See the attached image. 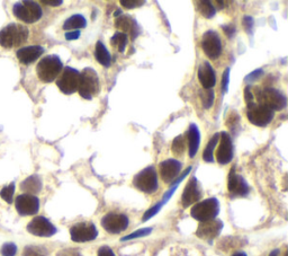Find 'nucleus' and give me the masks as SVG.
I'll return each instance as SVG.
<instances>
[{
    "label": "nucleus",
    "mask_w": 288,
    "mask_h": 256,
    "mask_svg": "<svg viewBox=\"0 0 288 256\" xmlns=\"http://www.w3.org/2000/svg\"><path fill=\"white\" fill-rule=\"evenodd\" d=\"M30 30L23 24L10 23L0 31V46L10 50L20 46L27 41Z\"/></svg>",
    "instance_id": "nucleus-1"
},
{
    "label": "nucleus",
    "mask_w": 288,
    "mask_h": 256,
    "mask_svg": "<svg viewBox=\"0 0 288 256\" xmlns=\"http://www.w3.org/2000/svg\"><path fill=\"white\" fill-rule=\"evenodd\" d=\"M63 70V64L57 54H50L39 60L36 65V74L42 83L50 84L58 79Z\"/></svg>",
    "instance_id": "nucleus-2"
},
{
    "label": "nucleus",
    "mask_w": 288,
    "mask_h": 256,
    "mask_svg": "<svg viewBox=\"0 0 288 256\" xmlns=\"http://www.w3.org/2000/svg\"><path fill=\"white\" fill-rule=\"evenodd\" d=\"M253 96H256L258 104L267 106L271 111H282L286 107L287 98L282 91L275 88H254Z\"/></svg>",
    "instance_id": "nucleus-3"
},
{
    "label": "nucleus",
    "mask_w": 288,
    "mask_h": 256,
    "mask_svg": "<svg viewBox=\"0 0 288 256\" xmlns=\"http://www.w3.org/2000/svg\"><path fill=\"white\" fill-rule=\"evenodd\" d=\"M100 84L99 77L97 72L93 68H85L80 74L79 79V87L78 91L79 95L87 101L93 100L94 96L99 93Z\"/></svg>",
    "instance_id": "nucleus-4"
},
{
    "label": "nucleus",
    "mask_w": 288,
    "mask_h": 256,
    "mask_svg": "<svg viewBox=\"0 0 288 256\" xmlns=\"http://www.w3.org/2000/svg\"><path fill=\"white\" fill-rule=\"evenodd\" d=\"M13 14L17 20L26 24H33L39 21L43 16L41 6L35 1L24 0L18 1L13 6Z\"/></svg>",
    "instance_id": "nucleus-5"
},
{
    "label": "nucleus",
    "mask_w": 288,
    "mask_h": 256,
    "mask_svg": "<svg viewBox=\"0 0 288 256\" xmlns=\"http://www.w3.org/2000/svg\"><path fill=\"white\" fill-rule=\"evenodd\" d=\"M218 213H220V202L216 197H210L200 201L194 204L191 210L192 217L199 222L213 220Z\"/></svg>",
    "instance_id": "nucleus-6"
},
{
    "label": "nucleus",
    "mask_w": 288,
    "mask_h": 256,
    "mask_svg": "<svg viewBox=\"0 0 288 256\" xmlns=\"http://www.w3.org/2000/svg\"><path fill=\"white\" fill-rule=\"evenodd\" d=\"M133 185L138 191L147 193V194H153L158 191V174L155 168L149 166L137 173L133 178Z\"/></svg>",
    "instance_id": "nucleus-7"
},
{
    "label": "nucleus",
    "mask_w": 288,
    "mask_h": 256,
    "mask_svg": "<svg viewBox=\"0 0 288 256\" xmlns=\"http://www.w3.org/2000/svg\"><path fill=\"white\" fill-rule=\"evenodd\" d=\"M80 72L75 68L65 67L61 71V75L57 79V86L62 93L71 95L78 91Z\"/></svg>",
    "instance_id": "nucleus-8"
},
{
    "label": "nucleus",
    "mask_w": 288,
    "mask_h": 256,
    "mask_svg": "<svg viewBox=\"0 0 288 256\" xmlns=\"http://www.w3.org/2000/svg\"><path fill=\"white\" fill-rule=\"evenodd\" d=\"M247 116L248 120L250 121V123H252L257 127L265 128L273 120L275 114H273V111L268 108L267 106L253 103L248 106Z\"/></svg>",
    "instance_id": "nucleus-9"
},
{
    "label": "nucleus",
    "mask_w": 288,
    "mask_h": 256,
    "mask_svg": "<svg viewBox=\"0 0 288 256\" xmlns=\"http://www.w3.org/2000/svg\"><path fill=\"white\" fill-rule=\"evenodd\" d=\"M70 236L75 243H87L97 238L98 230L90 221L78 222L70 228Z\"/></svg>",
    "instance_id": "nucleus-10"
},
{
    "label": "nucleus",
    "mask_w": 288,
    "mask_h": 256,
    "mask_svg": "<svg viewBox=\"0 0 288 256\" xmlns=\"http://www.w3.org/2000/svg\"><path fill=\"white\" fill-rule=\"evenodd\" d=\"M129 218L124 213L109 212L101 219V226L109 234H121L129 227Z\"/></svg>",
    "instance_id": "nucleus-11"
},
{
    "label": "nucleus",
    "mask_w": 288,
    "mask_h": 256,
    "mask_svg": "<svg viewBox=\"0 0 288 256\" xmlns=\"http://www.w3.org/2000/svg\"><path fill=\"white\" fill-rule=\"evenodd\" d=\"M202 49L207 58L216 60L222 53V41L215 31H207L202 38Z\"/></svg>",
    "instance_id": "nucleus-12"
},
{
    "label": "nucleus",
    "mask_w": 288,
    "mask_h": 256,
    "mask_svg": "<svg viewBox=\"0 0 288 256\" xmlns=\"http://www.w3.org/2000/svg\"><path fill=\"white\" fill-rule=\"evenodd\" d=\"M27 232L38 237H51L57 234V227L42 215L35 217L27 225Z\"/></svg>",
    "instance_id": "nucleus-13"
},
{
    "label": "nucleus",
    "mask_w": 288,
    "mask_h": 256,
    "mask_svg": "<svg viewBox=\"0 0 288 256\" xmlns=\"http://www.w3.org/2000/svg\"><path fill=\"white\" fill-rule=\"evenodd\" d=\"M15 207L20 215H33L39 210V200L38 196L24 193L16 197Z\"/></svg>",
    "instance_id": "nucleus-14"
},
{
    "label": "nucleus",
    "mask_w": 288,
    "mask_h": 256,
    "mask_svg": "<svg viewBox=\"0 0 288 256\" xmlns=\"http://www.w3.org/2000/svg\"><path fill=\"white\" fill-rule=\"evenodd\" d=\"M220 145L216 150V160L220 165H228L233 159V142L232 138L228 132L220 133Z\"/></svg>",
    "instance_id": "nucleus-15"
},
{
    "label": "nucleus",
    "mask_w": 288,
    "mask_h": 256,
    "mask_svg": "<svg viewBox=\"0 0 288 256\" xmlns=\"http://www.w3.org/2000/svg\"><path fill=\"white\" fill-rule=\"evenodd\" d=\"M223 229V222L218 219L200 222L196 230V236L206 241H212L220 235Z\"/></svg>",
    "instance_id": "nucleus-16"
},
{
    "label": "nucleus",
    "mask_w": 288,
    "mask_h": 256,
    "mask_svg": "<svg viewBox=\"0 0 288 256\" xmlns=\"http://www.w3.org/2000/svg\"><path fill=\"white\" fill-rule=\"evenodd\" d=\"M182 168V164L177 159H166L159 164V173L162 181L171 184L178 178Z\"/></svg>",
    "instance_id": "nucleus-17"
},
{
    "label": "nucleus",
    "mask_w": 288,
    "mask_h": 256,
    "mask_svg": "<svg viewBox=\"0 0 288 256\" xmlns=\"http://www.w3.org/2000/svg\"><path fill=\"white\" fill-rule=\"evenodd\" d=\"M200 199H202V190H200L197 178L192 176L187 182L182 192L181 204L184 208H188L189 206L197 203Z\"/></svg>",
    "instance_id": "nucleus-18"
},
{
    "label": "nucleus",
    "mask_w": 288,
    "mask_h": 256,
    "mask_svg": "<svg viewBox=\"0 0 288 256\" xmlns=\"http://www.w3.org/2000/svg\"><path fill=\"white\" fill-rule=\"evenodd\" d=\"M228 189L229 192L234 196H246L250 191L248 183L241 175L235 173L234 167H232L231 171H230Z\"/></svg>",
    "instance_id": "nucleus-19"
},
{
    "label": "nucleus",
    "mask_w": 288,
    "mask_h": 256,
    "mask_svg": "<svg viewBox=\"0 0 288 256\" xmlns=\"http://www.w3.org/2000/svg\"><path fill=\"white\" fill-rule=\"evenodd\" d=\"M115 27L122 31L124 34H131V40L134 41L140 33V27L135 20L129 15H119L115 20Z\"/></svg>",
    "instance_id": "nucleus-20"
},
{
    "label": "nucleus",
    "mask_w": 288,
    "mask_h": 256,
    "mask_svg": "<svg viewBox=\"0 0 288 256\" xmlns=\"http://www.w3.org/2000/svg\"><path fill=\"white\" fill-rule=\"evenodd\" d=\"M44 47L41 45H30L20 47L16 52L17 59L23 64H31L35 62L39 57L44 53Z\"/></svg>",
    "instance_id": "nucleus-21"
},
{
    "label": "nucleus",
    "mask_w": 288,
    "mask_h": 256,
    "mask_svg": "<svg viewBox=\"0 0 288 256\" xmlns=\"http://www.w3.org/2000/svg\"><path fill=\"white\" fill-rule=\"evenodd\" d=\"M197 77L200 85L203 86L204 89H213L215 84H216V75H215V71L212 65L207 61L203 62V64L199 65Z\"/></svg>",
    "instance_id": "nucleus-22"
},
{
    "label": "nucleus",
    "mask_w": 288,
    "mask_h": 256,
    "mask_svg": "<svg viewBox=\"0 0 288 256\" xmlns=\"http://www.w3.org/2000/svg\"><path fill=\"white\" fill-rule=\"evenodd\" d=\"M187 145H188V155L191 158H194L198 151L200 145V132L198 127L192 123L187 131Z\"/></svg>",
    "instance_id": "nucleus-23"
},
{
    "label": "nucleus",
    "mask_w": 288,
    "mask_h": 256,
    "mask_svg": "<svg viewBox=\"0 0 288 256\" xmlns=\"http://www.w3.org/2000/svg\"><path fill=\"white\" fill-rule=\"evenodd\" d=\"M43 186V183L41 177L38 175H32V176L27 177L26 180L21 182L20 184V190L21 191L26 192V194H38V193L41 192Z\"/></svg>",
    "instance_id": "nucleus-24"
},
{
    "label": "nucleus",
    "mask_w": 288,
    "mask_h": 256,
    "mask_svg": "<svg viewBox=\"0 0 288 256\" xmlns=\"http://www.w3.org/2000/svg\"><path fill=\"white\" fill-rule=\"evenodd\" d=\"M95 58L98 64H100L103 67L108 68L111 67L112 64V57L107 47L101 41H98L96 43V47H95Z\"/></svg>",
    "instance_id": "nucleus-25"
},
{
    "label": "nucleus",
    "mask_w": 288,
    "mask_h": 256,
    "mask_svg": "<svg viewBox=\"0 0 288 256\" xmlns=\"http://www.w3.org/2000/svg\"><path fill=\"white\" fill-rule=\"evenodd\" d=\"M87 26V20L80 14H76L69 17L67 21L63 23V30L64 31H79L80 28H85Z\"/></svg>",
    "instance_id": "nucleus-26"
},
{
    "label": "nucleus",
    "mask_w": 288,
    "mask_h": 256,
    "mask_svg": "<svg viewBox=\"0 0 288 256\" xmlns=\"http://www.w3.org/2000/svg\"><path fill=\"white\" fill-rule=\"evenodd\" d=\"M111 44L115 50L123 53L129 44V35L124 34L122 32H116L111 39Z\"/></svg>",
    "instance_id": "nucleus-27"
},
{
    "label": "nucleus",
    "mask_w": 288,
    "mask_h": 256,
    "mask_svg": "<svg viewBox=\"0 0 288 256\" xmlns=\"http://www.w3.org/2000/svg\"><path fill=\"white\" fill-rule=\"evenodd\" d=\"M218 140H220V133H215L214 136L211 138L209 144L206 145L205 149H204L203 159L205 160L206 163L214 162V150L215 148H216V145L218 144Z\"/></svg>",
    "instance_id": "nucleus-28"
},
{
    "label": "nucleus",
    "mask_w": 288,
    "mask_h": 256,
    "mask_svg": "<svg viewBox=\"0 0 288 256\" xmlns=\"http://www.w3.org/2000/svg\"><path fill=\"white\" fill-rule=\"evenodd\" d=\"M196 5H197V10L203 17L213 18L216 14V8L209 0H200V1L196 2Z\"/></svg>",
    "instance_id": "nucleus-29"
},
{
    "label": "nucleus",
    "mask_w": 288,
    "mask_h": 256,
    "mask_svg": "<svg viewBox=\"0 0 288 256\" xmlns=\"http://www.w3.org/2000/svg\"><path fill=\"white\" fill-rule=\"evenodd\" d=\"M171 150L176 157H181L185 153L186 150V139L184 136H177L173 139V146H171Z\"/></svg>",
    "instance_id": "nucleus-30"
},
{
    "label": "nucleus",
    "mask_w": 288,
    "mask_h": 256,
    "mask_svg": "<svg viewBox=\"0 0 288 256\" xmlns=\"http://www.w3.org/2000/svg\"><path fill=\"white\" fill-rule=\"evenodd\" d=\"M23 256H49V252L43 246L30 245L24 248Z\"/></svg>",
    "instance_id": "nucleus-31"
},
{
    "label": "nucleus",
    "mask_w": 288,
    "mask_h": 256,
    "mask_svg": "<svg viewBox=\"0 0 288 256\" xmlns=\"http://www.w3.org/2000/svg\"><path fill=\"white\" fill-rule=\"evenodd\" d=\"M200 94V100L205 108H211L214 103V90L213 89H203L199 91Z\"/></svg>",
    "instance_id": "nucleus-32"
},
{
    "label": "nucleus",
    "mask_w": 288,
    "mask_h": 256,
    "mask_svg": "<svg viewBox=\"0 0 288 256\" xmlns=\"http://www.w3.org/2000/svg\"><path fill=\"white\" fill-rule=\"evenodd\" d=\"M14 193H15V183L12 182L9 185L5 186L0 191V196L3 201H6L7 203L12 204L14 199Z\"/></svg>",
    "instance_id": "nucleus-33"
},
{
    "label": "nucleus",
    "mask_w": 288,
    "mask_h": 256,
    "mask_svg": "<svg viewBox=\"0 0 288 256\" xmlns=\"http://www.w3.org/2000/svg\"><path fill=\"white\" fill-rule=\"evenodd\" d=\"M152 233V228H142V229H138L136 232H134L132 234H130V235H127L125 237H123L121 239L122 241H126V240H131V239H135V238H141V237H145L148 235H150Z\"/></svg>",
    "instance_id": "nucleus-34"
},
{
    "label": "nucleus",
    "mask_w": 288,
    "mask_h": 256,
    "mask_svg": "<svg viewBox=\"0 0 288 256\" xmlns=\"http://www.w3.org/2000/svg\"><path fill=\"white\" fill-rule=\"evenodd\" d=\"M17 253V246L14 243H6L1 247L2 256H15Z\"/></svg>",
    "instance_id": "nucleus-35"
},
{
    "label": "nucleus",
    "mask_w": 288,
    "mask_h": 256,
    "mask_svg": "<svg viewBox=\"0 0 288 256\" xmlns=\"http://www.w3.org/2000/svg\"><path fill=\"white\" fill-rule=\"evenodd\" d=\"M145 1L143 0H121V5L126 9H133L137 8V7L143 6Z\"/></svg>",
    "instance_id": "nucleus-36"
},
{
    "label": "nucleus",
    "mask_w": 288,
    "mask_h": 256,
    "mask_svg": "<svg viewBox=\"0 0 288 256\" xmlns=\"http://www.w3.org/2000/svg\"><path fill=\"white\" fill-rule=\"evenodd\" d=\"M162 207H163L162 204L159 202V203H156L155 206H153L152 208H150V209H149V210L144 213L143 218H142V221H148L149 219L153 217V215H155L156 213H158V212L160 211V209H161Z\"/></svg>",
    "instance_id": "nucleus-37"
},
{
    "label": "nucleus",
    "mask_w": 288,
    "mask_h": 256,
    "mask_svg": "<svg viewBox=\"0 0 288 256\" xmlns=\"http://www.w3.org/2000/svg\"><path fill=\"white\" fill-rule=\"evenodd\" d=\"M262 75H264V70L262 69H256V70L248 75L244 80H246V83H253L259 78H261Z\"/></svg>",
    "instance_id": "nucleus-38"
},
{
    "label": "nucleus",
    "mask_w": 288,
    "mask_h": 256,
    "mask_svg": "<svg viewBox=\"0 0 288 256\" xmlns=\"http://www.w3.org/2000/svg\"><path fill=\"white\" fill-rule=\"evenodd\" d=\"M57 256H82L77 248H64L57 253Z\"/></svg>",
    "instance_id": "nucleus-39"
},
{
    "label": "nucleus",
    "mask_w": 288,
    "mask_h": 256,
    "mask_svg": "<svg viewBox=\"0 0 288 256\" xmlns=\"http://www.w3.org/2000/svg\"><path fill=\"white\" fill-rule=\"evenodd\" d=\"M229 82H230V68L225 69L222 77V93H228L229 90Z\"/></svg>",
    "instance_id": "nucleus-40"
},
{
    "label": "nucleus",
    "mask_w": 288,
    "mask_h": 256,
    "mask_svg": "<svg viewBox=\"0 0 288 256\" xmlns=\"http://www.w3.org/2000/svg\"><path fill=\"white\" fill-rule=\"evenodd\" d=\"M242 21H243V26H244V28H246V31L248 32V34H250V35L252 34V27H253V23H254L253 18L247 15V16L243 17Z\"/></svg>",
    "instance_id": "nucleus-41"
},
{
    "label": "nucleus",
    "mask_w": 288,
    "mask_h": 256,
    "mask_svg": "<svg viewBox=\"0 0 288 256\" xmlns=\"http://www.w3.org/2000/svg\"><path fill=\"white\" fill-rule=\"evenodd\" d=\"M253 91L251 89L250 86H247L246 89H244V100H246L247 105L249 106L251 104H253Z\"/></svg>",
    "instance_id": "nucleus-42"
},
{
    "label": "nucleus",
    "mask_w": 288,
    "mask_h": 256,
    "mask_svg": "<svg viewBox=\"0 0 288 256\" xmlns=\"http://www.w3.org/2000/svg\"><path fill=\"white\" fill-rule=\"evenodd\" d=\"M97 256H115V254L111 247L101 246L99 250H98Z\"/></svg>",
    "instance_id": "nucleus-43"
},
{
    "label": "nucleus",
    "mask_w": 288,
    "mask_h": 256,
    "mask_svg": "<svg viewBox=\"0 0 288 256\" xmlns=\"http://www.w3.org/2000/svg\"><path fill=\"white\" fill-rule=\"evenodd\" d=\"M80 34H81L80 31H70L65 33L64 36L67 41H75V40H78L80 38Z\"/></svg>",
    "instance_id": "nucleus-44"
},
{
    "label": "nucleus",
    "mask_w": 288,
    "mask_h": 256,
    "mask_svg": "<svg viewBox=\"0 0 288 256\" xmlns=\"http://www.w3.org/2000/svg\"><path fill=\"white\" fill-rule=\"evenodd\" d=\"M222 30L225 32V34H227L229 38H232L233 34L235 33V27L232 26V25H223V26H222Z\"/></svg>",
    "instance_id": "nucleus-45"
},
{
    "label": "nucleus",
    "mask_w": 288,
    "mask_h": 256,
    "mask_svg": "<svg viewBox=\"0 0 288 256\" xmlns=\"http://www.w3.org/2000/svg\"><path fill=\"white\" fill-rule=\"evenodd\" d=\"M41 3L43 5H47V6H51V7H58V6H61L63 1L62 0H42Z\"/></svg>",
    "instance_id": "nucleus-46"
},
{
    "label": "nucleus",
    "mask_w": 288,
    "mask_h": 256,
    "mask_svg": "<svg viewBox=\"0 0 288 256\" xmlns=\"http://www.w3.org/2000/svg\"><path fill=\"white\" fill-rule=\"evenodd\" d=\"M280 253V251L278 250V248H276V250H273L270 254H269V256H278Z\"/></svg>",
    "instance_id": "nucleus-47"
},
{
    "label": "nucleus",
    "mask_w": 288,
    "mask_h": 256,
    "mask_svg": "<svg viewBox=\"0 0 288 256\" xmlns=\"http://www.w3.org/2000/svg\"><path fill=\"white\" fill-rule=\"evenodd\" d=\"M231 256H248L244 252H235V253H233Z\"/></svg>",
    "instance_id": "nucleus-48"
}]
</instances>
